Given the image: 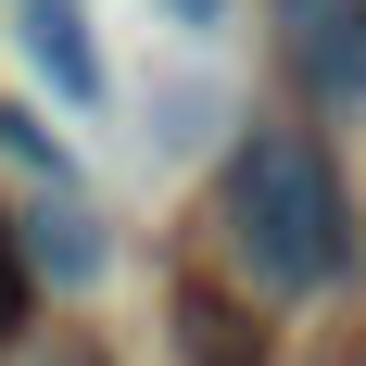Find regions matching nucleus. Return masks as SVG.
Listing matches in <instances>:
<instances>
[{
  "label": "nucleus",
  "instance_id": "f03ea898",
  "mask_svg": "<svg viewBox=\"0 0 366 366\" xmlns=\"http://www.w3.org/2000/svg\"><path fill=\"white\" fill-rule=\"evenodd\" d=\"M0 152H13V177H26V278H51V291H89L114 265V240H102V215H89V189H76V164L51 152V127L38 114H0Z\"/></svg>",
  "mask_w": 366,
  "mask_h": 366
},
{
  "label": "nucleus",
  "instance_id": "39448f33",
  "mask_svg": "<svg viewBox=\"0 0 366 366\" xmlns=\"http://www.w3.org/2000/svg\"><path fill=\"white\" fill-rule=\"evenodd\" d=\"M0 329H13V240H0Z\"/></svg>",
  "mask_w": 366,
  "mask_h": 366
},
{
  "label": "nucleus",
  "instance_id": "f257e3e1",
  "mask_svg": "<svg viewBox=\"0 0 366 366\" xmlns=\"http://www.w3.org/2000/svg\"><path fill=\"white\" fill-rule=\"evenodd\" d=\"M227 253L253 291H329L341 265H354V202H341L329 152L303 139V127H265L240 164H227Z\"/></svg>",
  "mask_w": 366,
  "mask_h": 366
},
{
  "label": "nucleus",
  "instance_id": "20e7f679",
  "mask_svg": "<svg viewBox=\"0 0 366 366\" xmlns=\"http://www.w3.org/2000/svg\"><path fill=\"white\" fill-rule=\"evenodd\" d=\"M164 13H177V26H227V0H164Z\"/></svg>",
  "mask_w": 366,
  "mask_h": 366
},
{
  "label": "nucleus",
  "instance_id": "7ed1b4c3",
  "mask_svg": "<svg viewBox=\"0 0 366 366\" xmlns=\"http://www.w3.org/2000/svg\"><path fill=\"white\" fill-rule=\"evenodd\" d=\"M13 38H26V64L51 76V102H102L114 76H102V38H89V13H76V0H13Z\"/></svg>",
  "mask_w": 366,
  "mask_h": 366
}]
</instances>
